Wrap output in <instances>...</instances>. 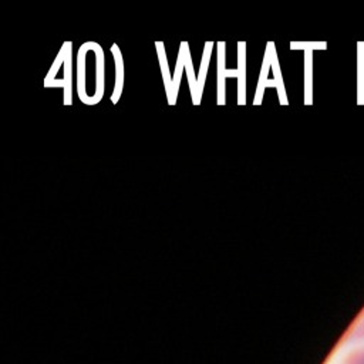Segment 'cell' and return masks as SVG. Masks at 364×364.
<instances>
[{
	"mask_svg": "<svg viewBox=\"0 0 364 364\" xmlns=\"http://www.w3.org/2000/svg\"><path fill=\"white\" fill-rule=\"evenodd\" d=\"M246 44L243 41L237 43V71H239V77H237V104L245 105L246 104V91H245V84H246Z\"/></svg>",
	"mask_w": 364,
	"mask_h": 364,
	"instance_id": "obj_1",
	"label": "cell"
},
{
	"mask_svg": "<svg viewBox=\"0 0 364 364\" xmlns=\"http://www.w3.org/2000/svg\"><path fill=\"white\" fill-rule=\"evenodd\" d=\"M272 46H273V43L269 41L267 47H266V53H264V60H263V64H262V71H260V75H259V82H257V88H256V97H255V101H253L255 105L262 104V100H263L264 82L267 81V73H269V67L272 64Z\"/></svg>",
	"mask_w": 364,
	"mask_h": 364,
	"instance_id": "obj_2",
	"label": "cell"
},
{
	"mask_svg": "<svg viewBox=\"0 0 364 364\" xmlns=\"http://www.w3.org/2000/svg\"><path fill=\"white\" fill-rule=\"evenodd\" d=\"M111 53L114 54L115 58V67H117V78H115V87H114V92L111 95V102L117 104L121 92H122V84H124V61L121 58V53L117 44L111 46Z\"/></svg>",
	"mask_w": 364,
	"mask_h": 364,
	"instance_id": "obj_3",
	"label": "cell"
},
{
	"mask_svg": "<svg viewBox=\"0 0 364 364\" xmlns=\"http://www.w3.org/2000/svg\"><path fill=\"white\" fill-rule=\"evenodd\" d=\"M186 44L188 43L183 41V43H181V47H179L176 68H175V74H173V80H172V98H171L169 105H175V101H176L179 80H181V75H182V70L185 68V50H186Z\"/></svg>",
	"mask_w": 364,
	"mask_h": 364,
	"instance_id": "obj_4",
	"label": "cell"
},
{
	"mask_svg": "<svg viewBox=\"0 0 364 364\" xmlns=\"http://www.w3.org/2000/svg\"><path fill=\"white\" fill-rule=\"evenodd\" d=\"M71 41H67V51L64 58V104L71 105Z\"/></svg>",
	"mask_w": 364,
	"mask_h": 364,
	"instance_id": "obj_5",
	"label": "cell"
},
{
	"mask_svg": "<svg viewBox=\"0 0 364 364\" xmlns=\"http://www.w3.org/2000/svg\"><path fill=\"white\" fill-rule=\"evenodd\" d=\"M155 46H156V51H158L159 65H161V71H162V75H164V82H165V90H166V97H168V104H169L171 98H172V80H171V75H169V71H168V63H166V58H165L164 43L156 41Z\"/></svg>",
	"mask_w": 364,
	"mask_h": 364,
	"instance_id": "obj_6",
	"label": "cell"
},
{
	"mask_svg": "<svg viewBox=\"0 0 364 364\" xmlns=\"http://www.w3.org/2000/svg\"><path fill=\"white\" fill-rule=\"evenodd\" d=\"M185 70L188 74V82H189V88H191V97L195 105H199V95H198V81L195 80V73L192 68V63H191V55H189V48L186 44V50H185Z\"/></svg>",
	"mask_w": 364,
	"mask_h": 364,
	"instance_id": "obj_7",
	"label": "cell"
},
{
	"mask_svg": "<svg viewBox=\"0 0 364 364\" xmlns=\"http://www.w3.org/2000/svg\"><path fill=\"white\" fill-rule=\"evenodd\" d=\"M218 50H219V68H218V80H219V87H218V104L219 105H223L225 104V88H223V78H225V58H223V54H225V43H218Z\"/></svg>",
	"mask_w": 364,
	"mask_h": 364,
	"instance_id": "obj_8",
	"label": "cell"
},
{
	"mask_svg": "<svg viewBox=\"0 0 364 364\" xmlns=\"http://www.w3.org/2000/svg\"><path fill=\"white\" fill-rule=\"evenodd\" d=\"M347 343H363L364 341V310L360 313V316L355 318L353 326L350 327L347 336Z\"/></svg>",
	"mask_w": 364,
	"mask_h": 364,
	"instance_id": "obj_9",
	"label": "cell"
},
{
	"mask_svg": "<svg viewBox=\"0 0 364 364\" xmlns=\"http://www.w3.org/2000/svg\"><path fill=\"white\" fill-rule=\"evenodd\" d=\"M213 43L208 41L205 44V50H203V55H202V61H200V70H199V78H198V95H199V101H200V95L203 91V84H205V78H206V73H208V64L210 60V51H212Z\"/></svg>",
	"mask_w": 364,
	"mask_h": 364,
	"instance_id": "obj_10",
	"label": "cell"
},
{
	"mask_svg": "<svg viewBox=\"0 0 364 364\" xmlns=\"http://www.w3.org/2000/svg\"><path fill=\"white\" fill-rule=\"evenodd\" d=\"M341 364H364V346L350 350L341 360Z\"/></svg>",
	"mask_w": 364,
	"mask_h": 364,
	"instance_id": "obj_11",
	"label": "cell"
},
{
	"mask_svg": "<svg viewBox=\"0 0 364 364\" xmlns=\"http://www.w3.org/2000/svg\"><path fill=\"white\" fill-rule=\"evenodd\" d=\"M65 51H67V43H64V46H63V48L60 50V53H58V55H57L55 61L53 63V65H51V70H50V73H48V74H47V77H46L44 85H47L48 82H51V81H53V78H54V75H55V73H57L58 67L61 65V63H64V58H65Z\"/></svg>",
	"mask_w": 364,
	"mask_h": 364,
	"instance_id": "obj_12",
	"label": "cell"
}]
</instances>
